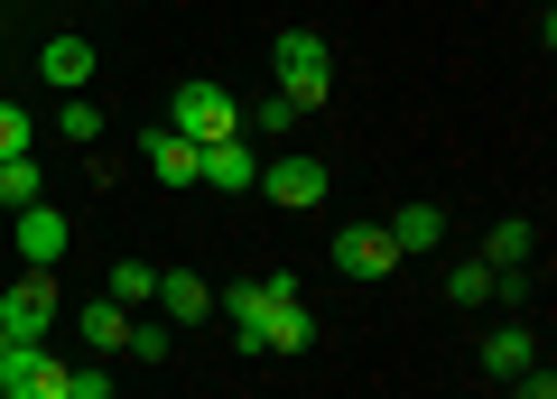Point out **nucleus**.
Segmentation results:
<instances>
[{
  "label": "nucleus",
  "mask_w": 557,
  "mask_h": 399,
  "mask_svg": "<svg viewBox=\"0 0 557 399\" xmlns=\"http://www.w3.org/2000/svg\"><path fill=\"white\" fill-rule=\"evenodd\" d=\"M65 399H112V381L102 372H65Z\"/></svg>",
  "instance_id": "5701e85b"
},
{
  "label": "nucleus",
  "mask_w": 557,
  "mask_h": 399,
  "mask_svg": "<svg viewBox=\"0 0 557 399\" xmlns=\"http://www.w3.org/2000/svg\"><path fill=\"white\" fill-rule=\"evenodd\" d=\"M530 251H539L530 223H493V241H483V270H530Z\"/></svg>",
  "instance_id": "4468645a"
},
{
  "label": "nucleus",
  "mask_w": 557,
  "mask_h": 399,
  "mask_svg": "<svg viewBox=\"0 0 557 399\" xmlns=\"http://www.w3.org/2000/svg\"><path fill=\"white\" fill-rule=\"evenodd\" d=\"M168 130H186V140L196 149H214V140H242V102L223 93V84H177V93H168Z\"/></svg>",
  "instance_id": "f03ea898"
},
{
  "label": "nucleus",
  "mask_w": 557,
  "mask_h": 399,
  "mask_svg": "<svg viewBox=\"0 0 557 399\" xmlns=\"http://www.w3.org/2000/svg\"><path fill=\"white\" fill-rule=\"evenodd\" d=\"M446 298H456V307H483V298H493V270H483V260H465L456 279H446Z\"/></svg>",
  "instance_id": "f3484780"
},
{
  "label": "nucleus",
  "mask_w": 557,
  "mask_h": 399,
  "mask_svg": "<svg viewBox=\"0 0 557 399\" xmlns=\"http://www.w3.org/2000/svg\"><path fill=\"white\" fill-rule=\"evenodd\" d=\"M260 196H278V204H325V167H317V159H270V167H260Z\"/></svg>",
  "instance_id": "0eeeda50"
},
{
  "label": "nucleus",
  "mask_w": 557,
  "mask_h": 399,
  "mask_svg": "<svg viewBox=\"0 0 557 399\" xmlns=\"http://www.w3.org/2000/svg\"><path fill=\"white\" fill-rule=\"evenodd\" d=\"M335 270H344V279H391L399 251H391L381 223H344V233H335Z\"/></svg>",
  "instance_id": "20e7f679"
},
{
  "label": "nucleus",
  "mask_w": 557,
  "mask_h": 399,
  "mask_svg": "<svg viewBox=\"0 0 557 399\" xmlns=\"http://www.w3.org/2000/svg\"><path fill=\"white\" fill-rule=\"evenodd\" d=\"M270 65H278V102H298V112H317V102L335 93V57H325L317 28H288V38L270 47Z\"/></svg>",
  "instance_id": "f257e3e1"
},
{
  "label": "nucleus",
  "mask_w": 557,
  "mask_h": 399,
  "mask_svg": "<svg viewBox=\"0 0 557 399\" xmlns=\"http://www.w3.org/2000/svg\"><path fill=\"white\" fill-rule=\"evenodd\" d=\"M0 204H38V159H0Z\"/></svg>",
  "instance_id": "dca6fc26"
},
{
  "label": "nucleus",
  "mask_w": 557,
  "mask_h": 399,
  "mask_svg": "<svg viewBox=\"0 0 557 399\" xmlns=\"http://www.w3.org/2000/svg\"><path fill=\"white\" fill-rule=\"evenodd\" d=\"M530 362H539L530 325H493V335H483V372H502V381H511V372H530Z\"/></svg>",
  "instance_id": "9b49d317"
},
{
  "label": "nucleus",
  "mask_w": 557,
  "mask_h": 399,
  "mask_svg": "<svg viewBox=\"0 0 557 399\" xmlns=\"http://www.w3.org/2000/svg\"><path fill=\"white\" fill-rule=\"evenodd\" d=\"M121 353H139V362H168V325H131V344Z\"/></svg>",
  "instance_id": "aec40b11"
},
{
  "label": "nucleus",
  "mask_w": 557,
  "mask_h": 399,
  "mask_svg": "<svg viewBox=\"0 0 557 399\" xmlns=\"http://www.w3.org/2000/svg\"><path fill=\"white\" fill-rule=\"evenodd\" d=\"M511 399H557V381H548V372L530 362V372H511Z\"/></svg>",
  "instance_id": "4be33fe9"
},
{
  "label": "nucleus",
  "mask_w": 557,
  "mask_h": 399,
  "mask_svg": "<svg viewBox=\"0 0 557 399\" xmlns=\"http://www.w3.org/2000/svg\"><path fill=\"white\" fill-rule=\"evenodd\" d=\"M251 130H298V102H278V93H270V102L251 112Z\"/></svg>",
  "instance_id": "412c9836"
},
{
  "label": "nucleus",
  "mask_w": 557,
  "mask_h": 399,
  "mask_svg": "<svg viewBox=\"0 0 557 399\" xmlns=\"http://www.w3.org/2000/svg\"><path fill=\"white\" fill-rule=\"evenodd\" d=\"M102 298H121V307H149V298H159V270H149V260H121Z\"/></svg>",
  "instance_id": "2eb2a0df"
},
{
  "label": "nucleus",
  "mask_w": 557,
  "mask_h": 399,
  "mask_svg": "<svg viewBox=\"0 0 557 399\" xmlns=\"http://www.w3.org/2000/svg\"><path fill=\"white\" fill-rule=\"evenodd\" d=\"M196 186H214V196H242V186H260V159H251L242 140H214V149L196 159Z\"/></svg>",
  "instance_id": "423d86ee"
},
{
  "label": "nucleus",
  "mask_w": 557,
  "mask_h": 399,
  "mask_svg": "<svg viewBox=\"0 0 557 399\" xmlns=\"http://www.w3.org/2000/svg\"><path fill=\"white\" fill-rule=\"evenodd\" d=\"M0 159H28V112L20 102H0Z\"/></svg>",
  "instance_id": "6ab92c4d"
},
{
  "label": "nucleus",
  "mask_w": 557,
  "mask_h": 399,
  "mask_svg": "<svg viewBox=\"0 0 557 399\" xmlns=\"http://www.w3.org/2000/svg\"><path fill=\"white\" fill-rule=\"evenodd\" d=\"M57 130H65V140H84V149H94L102 112H94V102H84V93H65V121H57Z\"/></svg>",
  "instance_id": "a211bd4d"
},
{
  "label": "nucleus",
  "mask_w": 557,
  "mask_h": 399,
  "mask_svg": "<svg viewBox=\"0 0 557 399\" xmlns=\"http://www.w3.org/2000/svg\"><path fill=\"white\" fill-rule=\"evenodd\" d=\"M139 159L159 167V177H168V186H196V159H205V149H196V140H186V130H149V149H139Z\"/></svg>",
  "instance_id": "9d476101"
},
{
  "label": "nucleus",
  "mask_w": 557,
  "mask_h": 399,
  "mask_svg": "<svg viewBox=\"0 0 557 399\" xmlns=\"http://www.w3.org/2000/svg\"><path fill=\"white\" fill-rule=\"evenodd\" d=\"M84 344H94V353H121V344H131V307L94 298V307H84Z\"/></svg>",
  "instance_id": "f8f14e48"
},
{
  "label": "nucleus",
  "mask_w": 557,
  "mask_h": 399,
  "mask_svg": "<svg viewBox=\"0 0 557 399\" xmlns=\"http://www.w3.org/2000/svg\"><path fill=\"white\" fill-rule=\"evenodd\" d=\"M20 260L28 270H57L65 260V214L57 204H20Z\"/></svg>",
  "instance_id": "39448f33"
},
{
  "label": "nucleus",
  "mask_w": 557,
  "mask_h": 399,
  "mask_svg": "<svg viewBox=\"0 0 557 399\" xmlns=\"http://www.w3.org/2000/svg\"><path fill=\"white\" fill-rule=\"evenodd\" d=\"M381 233H391V251L409 260V251H437V241H446V214H437V204H399Z\"/></svg>",
  "instance_id": "6e6552de"
},
{
  "label": "nucleus",
  "mask_w": 557,
  "mask_h": 399,
  "mask_svg": "<svg viewBox=\"0 0 557 399\" xmlns=\"http://www.w3.org/2000/svg\"><path fill=\"white\" fill-rule=\"evenodd\" d=\"M159 307H168V325H205L214 316V288L186 279V270H159Z\"/></svg>",
  "instance_id": "1a4fd4ad"
},
{
  "label": "nucleus",
  "mask_w": 557,
  "mask_h": 399,
  "mask_svg": "<svg viewBox=\"0 0 557 399\" xmlns=\"http://www.w3.org/2000/svg\"><path fill=\"white\" fill-rule=\"evenodd\" d=\"M0 353H10V335H0Z\"/></svg>",
  "instance_id": "b1692460"
},
{
  "label": "nucleus",
  "mask_w": 557,
  "mask_h": 399,
  "mask_svg": "<svg viewBox=\"0 0 557 399\" xmlns=\"http://www.w3.org/2000/svg\"><path fill=\"white\" fill-rule=\"evenodd\" d=\"M47 325H57V279L47 270H28L20 288H0V335L10 344H47Z\"/></svg>",
  "instance_id": "7ed1b4c3"
},
{
  "label": "nucleus",
  "mask_w": 557,
  "mask_h": 399,
  "mask_svg": "<svg viewBox=\"0 0 557 399\" xmlns=\"http://www.w3.org/2000/svg\"><path fill=\"white\" fill-rule=\"evenodd\" d=\"M47 84H65V93H84V75H94V47H84V38H47Z\"/></svg>",
  "instance_id": "ddd939ff"
},
{
  "label": "nucleus",
  "mask_w": 557,
  "mask_h": 399,
  "mask_svg": "<svg viewBox=\"0 0 557 399\" xmlns=\"http://www.w3.org/2000/svg\"><path fill=\"white\" fill-rule=\"evenodd\" d=\"M0 399H10V390H0Z\"/></svg>",
  "instance_id": "393cba45"
}]
</instances>
